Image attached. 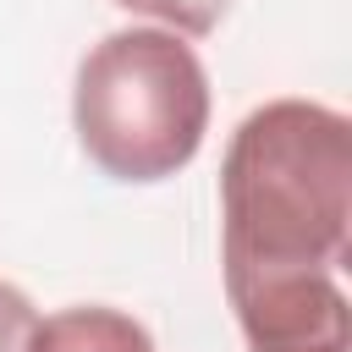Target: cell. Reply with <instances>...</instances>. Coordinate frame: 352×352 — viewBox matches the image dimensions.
Listing matches in <instances>:
<instances>
[{"instance_id": "277c9868", "label": "cell", "mask_w": 352, "mask_h": 352, "mask_svg": "<svg viewBox=\"0 0 352 352\" xmlns=\"http://www.w3.org/2000/svg\"><path fill=\"white\" fill-rule=\"evenodd\" d=\"M28 352H160L154 336L104 302H77V308H55L33 324Z\"/></svg>"}, {"instance_id": "6da1fadb", "label": "cell", "mask_w": 352, "mask_h": 352, "mask_svg": "<svg viewBox=\"0 0 352 352\" xmlns=\"http://www.w3.org/2000/svg\"><path fill=\"white\" fill-rule=\"evenodd\" d=\"M352 253V121L314 99H270L226 143L220 275H341Z\"/></svg>"}, {"instance_id": "3957f363", "label": "cell", "mask_w": 352, "mask_h": 352, "mask_svg": "<svg viewBox=\"0 0 352 352\" xmlns=\"http://www.w3.org/2000/svg\"><path fill=\"white\" fill-rule=\"evenodd\" d=\"M248 352H352V302L341 275L226 280Z\"/></svg>"}, {"instance_id": "5b68a950", "label": "cell", "mask_w": 352, "mask_h": 352, "mask_svg": "<svg viewBox=\"0 0 352 352\" xmlns=\"http://www.w3.org/2000/svg\"><path fill=\"white\" fill-rule=\"evenodd\" d=\"M116 6L132 11V16L160 22V28L176 33V38H204V33H214L220 16L231 11V0H116Z\"/></svg>"}, {"instance_id": "8992f818", "label": "cell", "mask_w": 352, "mask_h": 352, "mask_svg": "<svg viewBox=\"0 0 352 352\" xmlns=\"http://www.w3.org/2000/svg\"><path fill=\"white\" fill-rule=\"evenodd\" d=\"M38 314H33V297L11 280H0V352H28V336H33Z\"/></svg>"}, {"instance_id": "7a4b0ae2", "label": "cell", "mask_w": 352, "mask_h": 352, "mask_svg": "<svg viewBox=\"0 0 352 352\" xmlns=\"http://www.w3.org/2000/svg\"><path fill=\"white\" fill-rule=\"evenodd\" d=\"M72 126L104 176L165 182L204 148L209 72L165 28H116L77 60Z\"/></svg>"}]
</instances>
